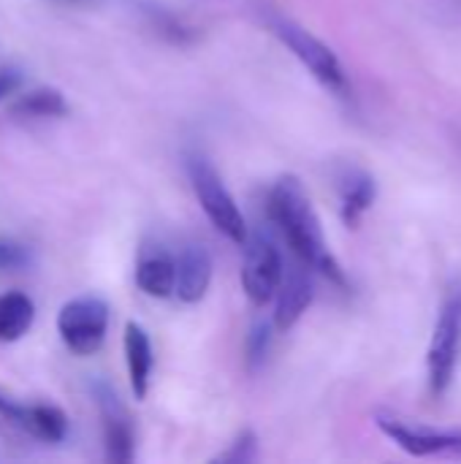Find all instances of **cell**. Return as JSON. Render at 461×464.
<instances>
[{"label": "cell", "mask_w": 461, "mask_h": 464, "mask_svg": "<svg viewBox=\"0 0 461 464\" xmlns=\"http://www.w3.org/2000/svg\"><path fill=\"white\" fill-rule=\"evenodd\" d=\"M269 218L277 226L280 237L285 239V245L291 247L296 261L307 264L312 272L331 280L334 285L348 283L337 256L331 253V247L326 242L321 218H318V212H315V207H312L299 177L285 174L272 185Z\"/></svg>", "instance_id": "1"}, {"label": "cell", "mask_w": 461, "mask_h": 464, "mask_svg": "<svg viewBox=\"0 0 461 464\" xmlns=\"http://www.w3.org/2000/svg\"><path fill=\"white\" fill-rule=\"evenodd\" d=\"M266 19V27L272 30V35L310 71V76L326 87L329 92L345 98L348 90H351V82H348V73L340 63V57L334 54V49L329 44H323L318 35H312L304 24L293 22L291 16L285 14H277V11H266L264 14Z\"/></svg>", "instance_id": "2"}, {"label": "cell", "mask_w": 461, "mask_h": 464, "mask_svg": "<svg viewBox=\"0 0 461 464\" xmlns=\"http://www.w3.org/2000/svg\"><path fill=\"white\" fill-rule=\"evenodd\" d=\"M185 169H187V179L190 188L204 209V215L209 218V223L231 242L242 245L247 239V220L236 204V198L231 196V190L226 188L223 177L217 174V169L209 163L206 155L201 152H187L185 158Z\"/></svg>", "instance_id": "3"}, {"label": "cell", "mask_w": 461, "mask_h": 464, "mask_svg": "<svg viewBox=\"0 0 461 464\" xmlns=\"http://www.w3.org/2000/svg\"><path fill=\"white\" fill-rule=\"evenodd\" d=\"M461 362V280H454L443 296L427 348V378L435 397H443Z\"/></svg>", "instance_id": "4"}, {"label": "cell", "mask_w": 461, "mask_h": 464, "mask_svg": "<svg viewBox=\"0 0 461 464\" xmlns=\"http://www.w3.org/2000/svg\"><path fill=\"white\" fill-rule=\"evenodd\" d=\"M242 247V291L255 307H264L277 296L288 264L274 239L266 234H247Z\"/></svg>", "instance_id": "5"}, {"label": "cell", "mask_w": 461, "mask_h": 464, "mask_svg": "<svg viewBox=\"0 0 461 464\" xmlns=\"http://www.w3.org/2000/svg\"><path fill=\"white\" fill-rule=\"evenodd\" d=\"M57 334L73 356H92L109 334V304L98 296H79L62 304Z\"/></svg>", "instance_id": "6"}, {"label": "cell", "mask_w": 461, "mask_h": 464, "mask_svg": "<svg viewBox=\"0 0 461 464\" xmlns=\"http://www.w3.org/2000/svg\"><path fill=\"white\" fill-rule=\"evenodd\" d=\"M375 427L410 457H418V459L459 457L461 459V430H435L427 424L397 419L391 413H375Z\"/></svg>", "instance_id": "7"}, {"label": "cell", "mask_w": 461, "mask_h": 464, "mask_svg": "<svg viewBox=\"0 0 461 464\" xmlns=\"http://www.w3.org/2000/svg\"><path fill=\"white\" fill-rule=\"evenodd\" d=\"M95 400L101 408V419H103V443H106V457L111 462H133L136 457V435H133V424L128 419V413L122 411L117 394L106 386L98 383L95 386Z\"/></svg>", "instance_id": "8"}, {"label": "cell", "mask_w": 461, "mask_h": 464, "mask_svg": "<svg viewBox=\"0 0 461 464\" xmlns=\"http://www.w3.org/2000/svg\"><path fill=\"white\" fill-rule=\"evenodd\" d=\"M312 269L302 261L285 266V277L280 283V291L274 296V326L288 332L299 324V318L307 313V307L315 299V283H312Z\"/></svg>", "instance_id": "9"}, {"label": "cell", "mask_w": 461, "mask_h": 464, "mask_svg": "<svg viewBox=\"0 0 461 464\" xmlns=\"http://www.w3.org/2000/svg\"><path fill=\"white\" fill-rule=\"evenodd\" d=\"M378 198L375 177L361 166H342L337 171V201L340 218L348 228H356Z\"/></svg>", "instance_id": "10"}, {"label": "cell", "mask_w": 461, "mask_h": 464, "mask_svg": "<svg viewBox=\"0 0 461 464\" xmlns=\"http://www.w3.org/2000/svg\"><path fill=\"white\" fill-rule=\"evenodd\" d=\"M212 283V256L201 242H187L177 253V299L196 304L206 296Z\"/></svg>", "instance_id": "11"}, {"label": "cell", "mask_w": 461, "mask_h": 464, "mask_svg": "<svg viewBox=\"0 0 461 464\" xmlns=\"http://www.w3.org/2000/svg\"><path fill=\"white\" fill-rule=\"evenodd\" d=\"M136 285L152 299H168L177 294V256L152 247L144 250L136 264Z\"/></svg>", "instance_id": "12"}, {"label": "cell", "mask_w": 461, "mask_h": 464, "mask_svg": "<svg viewBox=\"0 0 461 464\" xmlns=\"http://www.w3.org/2000/svg\"><path fill=\"white\" fill-rule=\"evenodd\" d=\"M125 364H128V381H130V392L136 400H144L149 392V381H152V367H155V351L149 343V334L139 326V324H125Z\"/></svg>", "instance_id": "13"}, {"label": "cell", "mask_w": 461, "mask_h": 464, "mask_svg": "<svg viewBox=\"0 0 461 464\" xmlns=\"http://www.w3.org/2000/svg\"><path fill=\"white\" fill-rule=\"evenodd\" d=\"M22 432L30 440L62 443L68 438V416L54 405H22Z\"/></svg>", "instance_id": "14"}, {"label": "cell", "mask_w": 461, "mask_h": 464, "mask_svg": "<svg viewBox=\"0 0 461 464\" xmlns=\"http://www.w3.org/2000/svg\"><path fill=\"white\" fill-rule=\"evenodd\" d=\"M35 318V307L33 302L19 294H3L0 296V343H16L27 334V329L33 326Z\"/></svg>", "instance_id": "15"}, {"label": "cell", "mask_w": 461, "mask_h": 464, "mask_svg": "<svg viewBox=\"0 0 461 464\" xmlns=\"http://www.w3.org/2000/svg\"><path fill=\"white\" fill-rule=\"evenodd\" d=\"M11 114L27 117V120H43V117H65L68 103L60 90L52 87H38L27 95H19L11 106Z\"/></svg>", "instance_id": "16"}, {"label": "cell", "mask_w": 461, "mask_h": 464, "mask_svg": "<svg viewBox=\"0 0 461 464\" xmlns=\"http://www.w3.org/2000/svg\"><path fill=\"white\" fill-rule=\"evenodd\" d=\"M30 266V250L16 239L0 237V272H22Z\"/></svg>", "instance_id": "17"}, {"label": "cell", "mask_w": 461, "mask_h": 464, "mask_svg": "<svg viewBox=\"0 0 461 464\" xmlns=\"http://www.w3.org/2000/svg\"><path fill=\"white\" fill-rule=\"evenodd\" d=\"M255 457H258L255 435H253V432H242V435L231 443V449H228L226 454H217V457H215V462L242 464V462H253Z\"/></svg>", "instance_id": "18"}, {"label": "cell", "mask_w": 461, "mask_h": 464, "mask_svg": "<svg viewBox=\"0 0 461 464\" xmlns=\"http://www.w3.org/2000/svg\"><path fill=\"white\" fill-rule=\"evenodd\" d=\"M0 435L3 438H24L22 432V405L0 397Z\"/></svg>", "instance_id": "19"}, {"label": "cell", "mask_w": 461, "mask_h": 464, "mask_svg": "<svg viewBox=\"0 0 461 464\" xmlns=\"http://www.w3.org/2000/svg\"><path fill=\"white\" fill-rule=\"evenodd\" d=\"M266 348H269V326L266 324H258V326H253V332L247 337L250 362H261L266 356Z\"/></svg>", "instance_id": "20"}, {"label": "cell", "mask_w": 461, "mask_h": 464, "mask_svg": "<svg viewBox=\"0 0 461 464\" xmlns=\"http://www.w3.org/2000/svg\"><path fill=\"white\" fill-rule=\"evenodd\" d=\"M22 84V71L19 68H0V101L14 95Z\"/></svg>", "instance_id": "21"}]
</instances>
